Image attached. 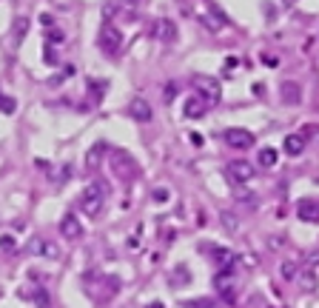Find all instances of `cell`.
<instances>
[{
    "label": "cell",
    "instance_id": "obj_1",
    "mask_svg": "<svg viewBox=\"0 0 319 308\" xmlns=\"http://www.w3.org/2000/svg\"><path fill=\"white\" fill-rule=\"evenodd\" d=\"M106 197H108V185L100 180L89 183L86 188H83V194H80V211L86 217H100L103 214V205H106Z\"/></svg>",
    "mask_w": 319,
    "mask_h": 308
},
{
    "label": "cell",
    "instance_id": "obj_2",
    "mask_svg": "<svg viewBox=\"0 0 319 308\" xmlns=\"http://www.w3.org/2000/svg\"><path fill=\"white\" fill-rule=\"evenodd\" d=\"M108 169H111V174L120 183H131L137 174H140V163H137L128 151L114 148V151H108Z\"/></svg>",
    "mask_w": 319,
    "mask_h": 308
},
{
    "label": "cell",
    "instance_id": "obj_3",
    "mask_svg": "<svg viewBox=\"0 0 319 308\" xmlns=\"http://www.w3.org/2000/svg\"><path fill=\"white\" fill-rule=\"evenodd\" d=\"M100 49L108 57H117L120 52H123V34H120V29H117V26L106 23V26L100 29Z\"/></svg>",
    "mask_w": 319,
    "mask_h": 308
},
{
    "label": "cell",
    "instance_id": "obj_4",
    "mask_svg": "<svg viewBox=\"0 0 319 308\" xmlns=\"http://www.w3.org/2000/svg\"><path fill=\"white\" fill-rule=\"evenodd\" d=\"M194 89H197V97L205 103V106H214L222 97V86L216 83L214 77H197L194 80Z\"/></svg>",
    "mask_w": 319,
    "mask_h": 308
},
{
    "label": "cell",
    "instance_id": "obj_5",
    "mask_svg": "<svg viewBox=\"0 0 319 308\" xmlns=\"http://www.w3.org/2000/svg\"><path fill=\"white\" fill-rule=\"evenodd\" d=\"M225 177L234 185H245V183H251V177H254V169H251V163H245V160H231L225 166Z\"/></svg>",
    "mask_w": 319,
    "mask_h": 308
},
{
    "label": "cell",
    "instance_id": "obj_6",
    "mask_svg": "<svg viewBox=\"0 0 319 308\" xmlns=\"http://www.w3.org/2000/svg\"><path fill=\"white\" fill-rule=\"evenodd\" d=\"M225 143L231 148H239V151H242V148L254 146V143H257V137L251 134L248 128H228V131H225Z\"/></svg>",
    "mask_w": 319,
    "mask_h": 308
},
{
    "label": "cell",
    "instance_id": "obj_7",
    "mask_svg": "<svg viewBox=\"0 0 319 308\" xmlns=\"http://www.w3.org/2000/svg\"><path fill=\"white\" fill-rule=\"evenodd\" d=\"M279 100L285 106H299L302 103V86L294 83V80H282L279 83Z\"/></svg>",
    "mask_w": 319,
    "mask_h": 308
},
{
    "label": "cell",
    "instance_id": "obj_8",
    "mask_svg": "<svg viewBox=\"0 0 319 308\" xmlns=\"http://www.w3.org/2000/svg\"><path fill=\"white\" fill-rule=\"evenodd\" d=\"M26 251H29V254H37V257H49V260H57V257H60V248H57L54 243L43 240V237H34Z\"/></svg>",
    "mask_w": 319,
    "mask_h": 308
},
{
    "label": "cell",
    "instance_id": "obj_9",
    "mask_svg": "<svg viewBox=\"0 0 319 308\" xmlns=\"http://www.w3.org/2000/svg\"><path fill=\"white\" fill-rule=\"evenodd\" d=\"M154 37H157L160 43H174L177 40V23L168 20V17H160L154 23Z\"/></svg>",
    "mask_w": 319,
    "mask_h": 308
},
{
    "label": "cell",
    "instance_id": "obj_10",
    "mask_svg": "<svg viewBox=\"0 0 319 308\" xmlns=\"http://www.w3.org/2000/svg\"><path fill=\"white\" fill-rule=\"evenodd\" d=\"M60 234L68 240V243H74V240L83 237V226H80V220L74 214H66L60 220Z\"/></svg>",
    "mask_w": 319,
    "mask_h": 308
},
{
    "label": "cell",
    "instance_id": "obj_11",
    "mask_svg": "<svg viewBox=\"0 0 319 308\" xmlns=\"http://www.w3.org/2000/svg\"><path fill=\"white\" fill-rule=\"evenodd\" d=\"M296 217L305 223H319V200H299L296 203Z\"/></svg>",
    "mask_w": 319,
    "mask_h": 308
},
{
    "label": "cell",
    "instance_id": "obj_12",
    "mask_svg": "<svg viewBox=\"0 0 319 308\" xmlns=\"http://www.w3.org/2000/svg\"><path fill=\"white\" fill-rule=\"evenodd\" d=\"M214 285H216V291L222 294V300H234V274L231 271H219L214 277Z\"/></svg>",
    "mask_w": 319,
    "mask_h": 308
},
{
    "label": "cell",
    "instance_id": "obj_13",
    "mask_svg": "<svg viewBox=\"0 0 319 308\" xmlns=\"http://www.w3.org/2000/svg\"><path fill=\"white\" fill-rule=\"evenodd\" d=\"M305 134H288L285 137V154H291V157H299V154H302V151H305Z\"/></svg>",
    "mask_w": 319,
    "mask_h": 308
},
{
    "label": "cell",
    "instance_id": "obj_14",
    "mask_svg": "<svg viewBox=\"0 0 319 308\" xmlns=\"http://www.w3.org/2000/svg\"><path fill=\"white\" fill-rule=\"evenodd\" d=\"M296 285L302 288V291H314L319 285V277L314 268H299V274H296Z\"/></svg>",
    "mask_w": 319,
    "mask_h": 308
},
{
    "label": "cell",
    "instance_id": "obj_15",
    "mask_svg": "<svg viewBox=\"0 0 319 308\" xmlns=\"http://www.w3.org/2000/svg\"><path fill=\"white\" fill-rule=\"evenodd\" d=\"M128 112H131V117H134L137 123H148V120H151V106H148L146 100H143V97H137L134 103H131V109H128Z\"/></svg>",
    "mask_w": 319,
    "mask_h": 308
},
{
    "label": "cell",
    "instance_id": "obj_16",
    "mask_svg": "<svg viewBox=\"0 0 319 308\" xmlns=\"http://www.w3.org/2000/svg\"><path fill=\"white\" fill-rule=\"evenodd\" d=\"M205 109H208V106H205L200 97H188L185 106H182V114H185V117H191V120H197V117H203V114H205Z\"/></svg>",
    "mask_w": 319,
    "mask_h": 308
},
{
    "label": "cell",
    "instance_id": "obj_17",
    "mask_svg": "<svg viewBox=\"0 0 319 308\" xmlns=\"http://www.w3.org/2000/svg\"><path fill=\"white\" fill-rule=\"evenodd\" d=\"M276 160H279V151L271 148V146H265V148L257 151V163H260L262 169H273V166H276Z\"/></svg>",
    "mask_w": 319,
    "mask_h": 308
},
{
    "label": "cell",
    "instance_id": "obj_18",
    "mask_svg": "<svg viewBox=\"0 0 319 308\" xmlns=\"http://www.w3.org/2000/svg\"><path fill=\"white\" fill-rule=\"evenodd\" d=\"M200 23H203L208 32H219V29L225 26V17H214V14H208V11H205V14H200Z\"/></svg>",
    "mask_w": 319,
    "mask_h": 308
},
{
    "label": "cell",
    "instance_id": "obj_19",
    "mask_svg": "<svg viewBox=\"0 0 319 308\" xmlns=\"http://www.w3.org/2000/svg\"><path fill=\"white\" fill-rule=\"evenodd\" d=\"M182 308H219L211 297H197V300H182Z\"/></svg>",
    "mask_w": 319,
    "mask_h": 308
},
{
    "label": "cell",
    "instance_id": "obj_20",
    "mask_svg": "<svg viewBox=\"0 0 319 308\" xmlns=\"http://www.w3.org/2000/svg\"><path fill=\"white\" fill-rule=\"evenodd\" d=\"M26 29H29V20H26V17H17L14 26H11V43H14V46L20 43V37L26 34Z\"/></svg>",
    "mask_w": 319,
    "mask_h": 308
},
{
    "label": "cell",
    "instance_id": "obj_21",
    "mask_svg": "<svg viewBox=\"0 0 319 308\" xmlns=\"http://www.w3.org/2000/svg\"><path fill=\"white\" fill-rule=\"evenodd\" d=\"M26 297H32L34 303H37V308H49V306H52V300H49V294H46L43 288H37L34 294H26Z\"/></svg>",
    "mask_w": 319,
    "mask_h": 308
},
{
    "label": "cell",
    "instance_id": "obj_22",
    "mask_svg": "<svg viewBox=\"0 0 319 308\" xmlns=\"http://www.w3.org/2000/svg\"><path fill=\"white\" fill-rule=\"evenodd\" d=\"M100 157H103V146H94V148L89 151V157H86L89 169H97V166H100Z\"/></svg>",
    "mask_w": 319,
    "mask_h": 308
},
{
    "label": "cell",
    "instance_id": "obj_23",
    "mask_svg": "<svg viewBox=\"0 0 319 308\" xmlns=\"http://www.w3.org/2000/svg\"><path fill=\"white\" fill-rule=\"evenodd\" d=\"M222 228H225L228 234H234V231L239 228L237 217H234V214H228V211H222Z\"/></svg>",
    "mask_w": 319,
    "mask_h": 308
},
{
    "label": "cell",
    "instance_id": "obj_24",
    "mask_svg": "<svg viewBox=\"0 0 319 308\" xmlns=\"http://www.w3.org/2000/svg\"><path fill=\"white\" fill-rule=\"evenodd\" d=\"M296 274H299V265H296V262H282V277L285 280H296Z\"/></svg>",
    "mask_w": 319,
    "mask_h": 308
},
{
    "label": "cell",
    "instance_id": "obj_25",
    "mask_svg": "<svg viewBox=\"0 0 319 308\" xmlns=\"http://www.w3.org/2000/svg\"><path fill=\"white\" fill-rule=\"evenodd\" d=\"M177 91H180V86L171 80V83H165V91H162V100L165 103H174V97H177Z\"/></svg>",
    "mask_w": 319,
    "mask_h": 308
},
{
    "label": "cell",
    "instance_id": "obj_26",
    "mask_svg": "<svg viewBox=\"0 0 319 308\" xmlns=\"http://www.w3.org/2000/svg\"><path fill=\"white\" fill-rule=\"evenodd\" d=\"M151 197H154V203H168V200H171V191L165 188V185H162V188H154V191H151Z\"/></svg>",
    "mask_w": 319,
    "mask_h": 308
},
{
    "label": "cell",
    "instance_id": "obj_27",
    "mask_svg": "<svg viewBox=\"0 0 319 308\" xmlns=\"http://www.w3.org/2000/svg\"><path fill=\"white\" fill-rule=\"evenodd\" d=\"M0 251H3V254H11V251H14V237H11V234H3V237H0Z\"/></svg>",
    "mask_w": 319,
    "mask_h": 308
},
{
    "label": "cell",
    "instance_id": "obj_28",
    "mask_svg": "<svg viewBox=\"0 0 319 308\" xmlns=\"http://www.w3.org/2000/svg\"><path fill=\"white\" fill-rule=\"evenodd\" d=\"M0 112H3V114H14V100H11V97H0Z\"/></svg>",
    "mask_w": 319,
    "mask_h": 308
},
{
    "label": "cell",
    "instance_id": "obj_29",
    "mask_svg": "<svg viewBox=\"0 0 319 308\" xmlns=\"http://www.w3.org/2000/svg\"><path fill=\"white\" fill-rule=\"evenodd\" d=\"M49 43L60 46V43H63V32H60V29H52V32H49Z\"/></svg>",
    "mask_w": 319,
    "mask_h": 308
},
{
    "label": "cell",
    "instance_id": "obj_30",
    "mask_svg": "<svg viewBox=\"0 0 319 308\" xmlns=\"http://www.w3.org/2000/svg\"><path fill=\"white\" fill-rule=\"evenodd\" d=\"M262 60H265V66H268V68H276V66H279V57H273V55H265Z\"/></svg>",
    "mask_w": 319,
    "mask_h": 308
},
{
    "label": "cell",
    "instance_id": "obj_31",
    "mask_svg": "<svg viewBox=\"0 0 319 308\" xmlns=\"http://www.w3.org/2000/svg\"><path fill=\"white\" fill-rule=\"evenodd\" d=\"M239 262L248 265V268H254V265H257V257H254V254H245V257H239Z\"/></svg>",
    "mask_w": 319,
    "mask_h": 308
},
{
    "label": "cell",
    "instance_id": "obj_32",
    "mask_svg": "<svg viewBox=\"0 0 319 308\" xmlns=\"http://www.w3.org/2000/svg\"><path fill=\"white\" fill-rule=\"evenodd\" d=\"M237 68V57H228V63H225V71H234Z\"/></svg>",
    "mask_w": 319,
    "mask_h": 308
},
{
    "label": "cell",
    "instance_id": "obj_33",
    "mask_svg": "<svg viewBox=\"0 0 319 308\" xmlns=\"http://www.w3.org/2000/svg\"><path fill=\"white\" fill-rule=\"evenodd\" d=\"M148 308H162V303H151V306H148Z\"/></svg>",
    "mask_w": 319,
    "mask_h": 308
}]
</instances>
